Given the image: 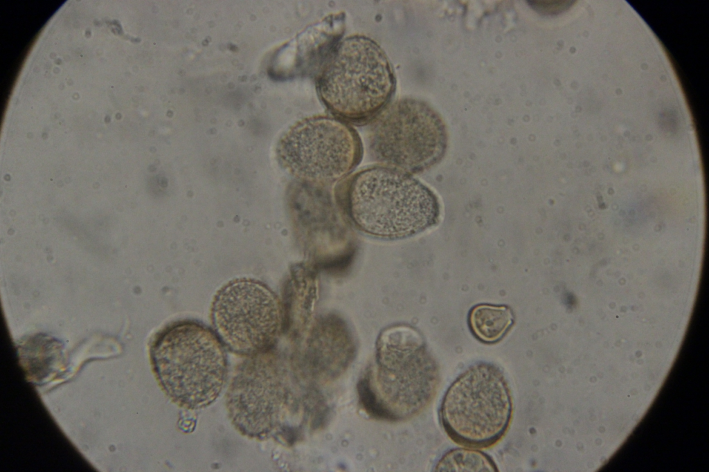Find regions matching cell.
I'll return each mask as SVG.
<instances>
[{
	"mask_svg": "<svg viewBox=\"0 0 709 472\" xmlns=\"http://www.w3.org/2000/svg\"><path fill=\"white\" fill-rule=\"evenodd\" d=\"M294 403L289 376L271 350L247 357L237 367L226 394L233 426L259 441L282 434Z\"/></svg>",
	"mask_w": 709,
	"mask_h": 472,
	"instance_id": "7",
	"label": "cell"
},
{
	"mask_svg": "<svg viewBox=\"0 0 709 472\" xmlns=\"http://www.w3.org/2000/svg\"><path fill=\"white\" fill-rule=\"evenodd\" d=\"M276 154L294 177L314 187H327L347 178L360 163L363 143L357 130L334 116L303 118L280 138Z\"/></svg>",
	"mask_w": 709,
	"mask_h": 472,
	"instance_id": "5",
	"label": "cell"
},
{
	"mask_svg": "<svg viewBox=\"0 0 709 472\" xmlns=\"http://www.w3.org/2000/svg\"><path fill=\"white\" fill-rule=\"evenodd\" d=\"M512 401L501 370L480 363L470 366L450 385L440 408L448 436L458 444L487 448L506 433L512 419Z\"/></svg>",
	"mask_w": 709,
	"mask_h": 472,
	"instance_id": "4",
	"label": "cell"
},
{
	"mask_svg": "<svg viewBox=\"0 0 709 472\" xmlns=\"http://www.w3.org/2000/svg\"><path fill=\"white\" fill-rule=\"evenodd\" d=\"M335 199L361 232L382 239L407 238L438 221L436 195L413 175L386 165L360 170L341 181Z\"/></svg>",
	"mask_w": 709,
	"mask_h": 472,
	"instance_id": "1",
	"label": "cell"
},
{
	"mask_svg": "<svg viewBox=\"0 0 709 472\" xmlns=\"http://www.w3.org/2000/svg\"><path fill=\"white\" fill-rule=\"evenodd\" d=\"M150 359L161 390L183 409L209 406L227 381L226 347L213 329L195 320L174 322L160 331Z\"/></svg>",
	"mask_w": 709,
	"mask_h": 472,
	"instance_id": "2",
	"label": "cell"
},
{
	"mask_svg": "<svg viewBox=\"0 0 709 472\" xmlns=\"http://www.w3.org/2000/svg\"><path fill=\"white\" fill-rule=\"evenodd\" d=\"M511 310L505 306L478 305L469 315V325L481 341L493 343L501 340L513 324Z\"/></svg>",
	"mask_w": 709,
	"mask_h": 472,
	"instance_id": "9",
	"label": "cell"
},
{
	"mask_svg": "<svg viewBox=\"0 0 709 472\" xmlns=\"http://www.w3.org/2000/svg\"><path fill=\"white\" fill-rule=\"evenodd\" d=\"M210 318L226 348L246 358L271 350L284 323L276 293L264 283L249 278L231 280L217 291Z\"/></svg>",
	"mask_w": 709,
	"mask_h": 472,
	"instance_id": "8",
	"label": "cell"
},
{
	"mask_svg": "<svg viewBox=\"0 0 709 472\" xmlns=\"http://www.w3.org/2000/svg\"><path fill=\"white\" fill-rule=\"evenodd\" d=\"M315 84L319 98L332 116L362 125L371 122L388 105L396 77L383 48L373 39L355 34L333 46Z\"/></svg>",
	"mask_w": 709,
	"mask_h": 472,
	"instance_id": "3",
	"label": "cell"
},
{
	"mask_svg": "<svg viewBox=\"0 0 709 472\" xmlns=\"http://www.w3.org/2000/svg\"><path fill=\"white\" fill-rule=\"evenodd\" d=\"M436 471H497L492 459L483 451L456 448L446 452L438 462Z\"/></svg>",
	"mask_w": 709,
	"mask_h": 472,
	"instance_id": "10",
	"label": "cell"
},
{
	"mask_svg": "<svg viewBox=\"0 0 709 472\" xmlns=\"http://www.w3.org/2000/svg\"><path fill=\"white\" fill-rule=\"evenodd\" d=\"M446 125L427 102L402 98L388 105L371 122L368 147L379 163L409 174L439 163L447 147Z\"/></svg>",
	"mask_w": 709,
	"mask_h": 472,
	"instance_id": "6",
	"label": "cell"
}]
</instances>
